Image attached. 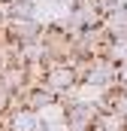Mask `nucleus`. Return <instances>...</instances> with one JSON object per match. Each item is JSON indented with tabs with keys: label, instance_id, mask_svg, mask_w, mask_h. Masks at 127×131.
<instances>
[{
	"label": "nucleus",
	"instance_id": "obj_1",
	"mask_svg": "<svg viewBox=\"0 0 127 131\" xmlns=\"http://www.w3.org/2000/svg\"><path fill=\"white\" fill-rule=\"evenodd\" d=\"M67 110V131H94L100 107L91 101H64Z\"/></svg>",
	"mask_w": 127,
	"mask_h": 131
},
{
	"label": "nucleus",
	"instance_id": "obj_2",
	"mask_svg": "<svg viewBox=\"0 0 127 131\" xmlns=\"http://www.w3.org/2000/svg\"><path fill=\"white\" fill-rule=\"evenodd\" d=\"M85 85L100 89V92L115 89L118 85V64L112 58H106V55H94V64L88 70V76H85Z\"/></svg>",
	"mask_w": 127,
	"mask_h": 131
},
{
	"label": "nucleus",
	"instance_id": "obj_3",
	"mask_svg": "<svg viewBox=\"0 0 127 131\" xmlns=\"http://www.w3.org/2000/svg\"><path fill=\"white\" fill-rule=\"evenodd\" d=\"M79 82H82V79L76 76V70L70 64H58V67H52V70H45V79H42V85H45L49 92H55L58 98L70 95Z\"/></svg>",
	"mask_w": 127,
	"mask_h": 131
},
{
	"label": "nucleus",
	"instance_id": "obj_4",
	"mask_svg": "<svg viewBox=\"0 0 127 131\" xmlns=\"http://www.w3.org/2000/svg\"><path fill=\"white\" fill-rule=\"evenodd\" d=\"M6 31H9L12 40H18V43H30V40H39L45 28L36 18H6Z\"/></svg>",
	"mask_w": 127,
	"mask_h": 131
},
{
	"label": "nucleus",
	"instance_id": "obj_5",
	"mask_svg": "<svg viewBox=\"0 0 127 131\" xmlns=\"http://www.w3.org/2000/svg\"><path fill=\"white\" fill-rule=\"evenodd\" d=\"M3 125H6V131H39V128H42V119H39L36 110L21 107L18 113L3 116Z\"/></svg>",
	"mask_w": 127,
	"mask_h": 131
},
{
	"label": "nucleus",
	"instance_id": "obj_6",
	"mask_svg": "<svg viewBox=\"0 0 127 131\" xmlns=\"http://www.w3.org/2000/svg\"><path fill=\"white\" fill-rule=\"evenodd\" d=\"M55 101H58V95H55V92H49L45 85H30V89L24 92V104H27L30 110H36V113H39V110H45V107H52Z\"/></svg>",
	"mask_w": 127,
	"mask_h": 131
},
{
	"label": "nucleus",
	"instance_id": "obj_7",
	"mask_svg": "<svg viewBox=\"0 0 127 131\" xmlns=\"http://www.w3.org/2000/svg\"><path fill=\"white\" fill-rule=\"evenodd\" d=\"M94 131H127V119L121 113H115V110H100Z\"/></svg>",
	"mask_w": 127,
	"mask_h": 131
},
{
	"label": "nucleus",
	"instance_id": "obj_8",
	"mask_svg": "<svg viewBox=\"0 0 127 131\" xmlns=\"http://www.w3.org/2000/svg\"><path fill=\"white\" fill-rule=\"evenodd\" d=\"M103 25H106V31L112 34V37H121V34H127V6L121 3L118 9H112V12H106V18H103Z\"/></svg>",
	"mask_w": 127,
	"mask_h": 131
},
{
	"label": "nucleus",
	"instance_id": "obj_9",
	"mask_svg": "<svg viewBox=\"0 0 127 131\" xmlns=\"http://www.w3.org/2000/svg\"><path fill=\"white\" fill-rule=\"evenodd\" d=\"M118 89L127 92V64H118Z\"/></svg>",
	"mask_w": 127,
	"mask_h": 131
},
{
	"label": "nucleus",
	"instance_id": "obj_10",
	"mask_svg": "<svg viewBox=\"0 0 127 131\" xmlns=\"http://www.w3.org/2000/svg\"><path fill=\"white\" fill-rule=\"evenodd\" d=\"M100 6H103V12H112V9H118L121 6V0H97Z\"/></svg>",
	"mask_w": 127,
	"mask_h": 131
},
{
	"label": "nucleus",
	"instance_id": "obj_11",
	"mask_svg": "<svg viewBox=\"0 0 127 131\" xmlns=\"http://www.w3.org/2000/svg\"><path fill=\"white\" fill-rule=\"evenodd\" d=\"M58 3H61V6H67V9H76L82 0H58Z\"/></svg>",
	"mask_w": 127,
	"mask_h": 131
},
{
	"label": "nucleus",
	"instance_id": "obj_12",
	"mask_svg": "<svg viewBox=\"0 0 127 131\" xmlns=\"http://www.w3.org/2000/svg\"><path fill=\"white\" fill-rule=\"evenodd\" d=\"M0 70H3V55H0Z\"/></svg>",
	"mask_w": 127,
	"mask_h": 131
},
{
	"label": "nucleus",
	"instance_id": "obj_13",
	"mask_svg": "<svg viewBox=\"0 0 127 131\" xmlns=\"http://www.w3.org/2000/svg\"><path fill=\"white\" fill-rule=\"evenodd\" d=\"M124 6H127V3H124Z\"/></svg>",
	"mask_w": 127,
	"mask_h": 131
}]
</instances>
